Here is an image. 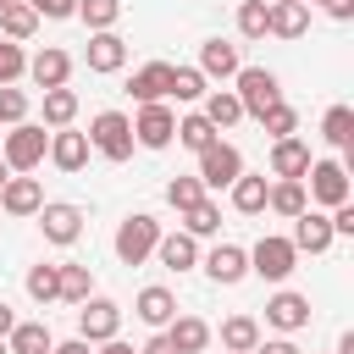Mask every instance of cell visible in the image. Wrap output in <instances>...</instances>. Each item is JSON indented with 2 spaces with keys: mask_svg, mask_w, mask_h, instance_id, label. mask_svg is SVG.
I'll list each match as a JSON object with an SVG mask.
<instances>
[{
  "mask_svg": "<svg viewBox=\"0 0 354 354\" xmlns=\"http://www.w3.org/2000/svg\"><path fill=\"white\" fill-rule=\"evenodd\" d=\"M321 138H326L332 149H348V144H354V111H348V105H326V116H321Z\"/></svg>",
  "mask_w": 354,
  "mask_h": 354,
  "instance_id": "obj_33",
  "label": "cell"
},
{
  "mask_svg": "<svg viewBox=\"0 0 354 354\" xmlns=\"http://www.w3.org/2000/svg\"><path fill=\"white\" fill-rule=\"evenodd\" d=\"M6 6H11V0H0V11H6Z\"/></svg>",
  "mask_w": 354,
  "mask_h": 354,
  "instance_id": "obj_53",
  "label": "cell"
},
{
  "mask_svg": "<svg viewBox=\"0 0 354 354\" xmlns=\"http://www.w3.org/2000/svg\"><path fill=\"white\" fill-rule=\"evenodd\" d=\"M39 205H44V188H39V177H6V188H0V210L6 216H39Z\"/></svg>",
  "mask_w": 354,
  "mask_h": 354,
  "instance_id": "obj_19",
  "label": "cell"
},
{
  "mask_svg": "<svg viewBox=\"0 0 354 354\" xmlns=\"http://www.w3.org/2000/svg\"><path fill=\"white\" fill-rule=\"evenodd\" d=\"M44 155H50V133H44L39 122H17V127L0 138V160L11 166V177H28L33 166H44Z\"/></svg>",
  "mask_w": 354,
  "mask_h": 354,
  "instance_id": "obj_1",
  "label": "cell"
},
{
  "mask_svg": "<svg viewBox=\"0 0 354 354\" xmlns=\"http://www.w3.org/2000/svg\"><path fill=\"white\" fill-rule=\"evenodd\" d=\"M0 354H6V343H0Z\"/></svg>",
  "mask_w": 354,
  "mask_h": 354,
  "instance_id": "obj_55",
  "label": "cell"
},
{
  "mask_svg": "<svg viewBox=\"0 0 354 354\" xmlns=\"http://www.w3.org/2000/svg\"><path fill=\"white\" fill-rule=\"evenodd\" d=\"M260 127H266L271 138H293V133H299V111H293V105L282 100V105H271V111L260 116Z\"/></svg>",
  "mask_w": 354,
  "mask_h": 354,
  "instance_id": "obj_40",
  "label": "cell"
},
{
  "mask_svg": "<svg viewBox=\"0 0 354 354\" xmlns=\"http://www.w3.org/2000/svg\"><path fill=\"white\" fill-rule=\"evenodd\" d=\"M183 232L188 238H216L221 232V205L216 199H199L194 210H183Z\"/></svg>",
  "mask_w": 354,
  "mask_h": 354,
  "instance_id": "obj_34",
  "label": "cell"
},
{
  "mask_svg": "<svg viewBox=\"0 0 354 354\" xmlns=\"http://www.w3.org/2000/svg\"><path fill=\"white\" fill-rule=\"evenodd\" d=\"M28 299L33 304H55L61 299V266H33L28 271Z\"/></svg>",
  "mask_w": 354,
  "mask_h": 354,
  "instance_id": "obj_37",
  "label": "cell"
},
{
  "mask_svg": "<svg viewBox=\"0 0 354 354\" xmlns=\"http://www.w3.org/2000/svg\"><path fill=\"white\" fill-rule=\"evenodd\" d=\"M166 88H171V61H144V66L127 77V94H133L138 105H160Z\"/></svg>",
  "mask_w": 354,
  "mask_h": 354,
  "instance_id": "obj_14",
  "label": "cell"
},
{
  "mask_svg": "<svg viewBox=\"0 0 354 354\" xmlns=\"http://www.w3.org/2000/svg\"><path fill=\"white\" fill-rule=\"evenodd\" d=\"M50 354H94V348H88V343H83V337H66V343H55V348H50Z\"/></svg>",
  "mask_w": 354,
  "mask_h": 354,
  "instance_id": "obj_49",
  "label": "cell"
},
{
  "mask_svg": "<svg viewBox=\"0 0 354 354\" xmlns=\"http://www.w3.org/2000/svg\"><path fill=\"white\" fill-rule=\"evenodd\" d=\"M88 149L94 155H105V160H133V122L122 116V111H100L94 122H88Z\"/></svg>",
  "mask_w": 354,
  "mask_h": 354,
  "instance_id": "obj_4",
  "label": "cell"
},
{
  "mask_svg": "<svg viewBox=\"0 0 354 354\" xmlns=\"http://www.w3.org/2000/svg\"><path fill=\"white\" fill-rule=\"evenodd\" d=\"M28 6H33V17H50V22L77 17V0H28Z\"/></svg>",
  "mask_w": 354,
  "mask_h": 354,
  "instance_id": "obj_44",
  "label": "cell"
},
{
  "mask_svg": "<svg viewBox=\"0 0 354 354\" xmlns=\"http://www.w3.org/2000/svg\"><path fill=\"white\" fill-rule=\"evenodd\" d=\"M39 227H44V238H50V243H61V249H66V243H77V238H83V210H77V205H66V199H44V205H39Z\"/></svg>",
  "mask_w": 354,
  "mask_h": 354,
  "instance_id": "obj_10",
  "label": "cell"
},
{
  "mask_svg": "<svg viewBox=\"0 0 354 354\" xmlns=\"http://www.w3.org/2000/svg\"><path fill=\"white\" fill-rule=\"evenodd\" d=\"M266 6H277V0H266Z\"/></svg>",
  "mask_w": 354,
  "mask_h": 354,
  "instance_id": "obj_54",
  "label": "cell"
},
{
  "mask_svg": "<svg viewBox=\"0 0 354 354\" xmlns=\"http://www.w3.org/2000/svg\"><path fill=\"white\" fill-rule=\"evenodd\" d=\"M249 271L260 277V282H288L293 271H299V249L288 243V238H277V232H266L254 249H249Z\"/></svg>",
  "mask_w": 354,
  "mask_h": 354,
  "instance_id": "obj_5",
  "label": "cell"
},
{
  "mask_svg": "<svg viewBox=\"0 0 354 354\" xmlns=\"http://www.w3.org/2000/svg\"><path fill=\"white\" fill-rule=\"evenodd\" d=\"M266 210H271V216H282V221L304 216V210H310V194H304V183H271V188H266Z\"/></svg>",
  "mask_w": 354,
  "mask_h": 354,
  "instance_id": "obj_26",
  "label": "cell"
},
{
  "mask_svg": "<svg viewBox=\"0 0 354 354\" xmlns=\"http://www.w3.org/2000/svg\"><path fill=\"white\" fill-rule=\"evenodd\" d=\"M28 105H33V100H28V88H17V83H11V88H0V122H6V127L28 122Z\"/></svg>",
  "mask_w": 354,
  "mask_h": 354,
  "instance_id": "obj_43",
  "label": "cell"
},
{
  "mask_svg": "<svg viewBox=\"0 0 354 354\" xmlns=\"http://www.w3.org/2000/svg\"><path fill=\"white\" fill-rule=\"evenodd\" d=\"M216 138H221V133H216V127H210V122H205L199 111H188V116H177V144H183V149H194V155H205V149H210Z\"/></svg>",
  "mask_w": 354,
  "mask_h": 354,
  "instance_id": "obj_31",
  "label": "cell"
},
{
  "mask_svg": "<svg viewBox=\"0 0 354 354\" xmlns=\"http://www.w3.org/2000/svg\"><path fill=\"white\" fill-rule=\"evenodd\" d=\"M238 66H243V55H238L232 39H205L199 44V72L205 77H238Z\"/></svg>",
  "mask_w": 354,
  "mask_h": 354,
  "instance_id": "obj_22",
  "label": "cell"
},
{
  "mask_svg": "<svg viewBox=\"0 0 354 354\" xmlns=\"http://www.w3.org/2000/svg\"><path fill=\"white\" fill-rule=\"evenodd\" d=\"M50 160H55L61 171H83V166H88V133L55 127V133H50Z\"/></svg>",
  "mask_w": 354,
  "mask_h": 354,
  "instance_id": "obj_21",
  "label": "cell"
},
{
  "mask_svg": "<svg viewBox=\"0 0 354 354\" xmlns=\"http://www.w3.org/2000/svg\"><path fill=\"white\" fill-rule=\"evenodd\" d=\"M266 321H271L282 337H293V332H304V326H310V299H304V293H293V288H277V293L266 299Z\"/></svg>",
  "mask_w": 354,
  "mask_h": 354,
  "instance_id": "obj_11",
  "label": "cell"
},
{
  "mask_svg": "<svg viewBox=\"0 0 354 354\" xmlns=\"http://www.w3.org/2000/svg\"><path fill=\"white\" fill-rule=\"evenodd\" d=\"M94 354H138V348H133V343H122V337H111V343H100Z\"/></svg>",
  "mask_w": 354,
  "mask_h": 354,
  "instance_id": "obj_50",
  "label": "cell"
},
{
  "mask_svg": "<svg viewBox=\"0 0 354 354\" xmlns=\"http://www.w3.org/2000/svg\"><path fill=\"white\" fill-rule=\"evenodd\" d=\"M155 260H160L166 271H194V266H199V238H188V232H160Z\"/></svg>",
  "mask_w": 354,
  "mask_h": 354,
  "instance_id": "obj_23",
  "label": "cell"
},
{
  "mask_svg": "<svg viewBox=\"0 0 354 354\" xmlns=\"http://www.w3.org/2000/svg\"><path fill=\"white\" fill-rule=\"evenodd\" d=\"M310 205H326V210H337V205H348V166L343 160H310Z\"/></svg>",
  "mask_w": 354,
  "mask_h": 354,
  "instance_id": "obj_8",
  "label": "cell"
},
{
  "mask_svg": "<svg viewBox=\"0 0 354 354\" xmlns=\"http://www.w3.org/2000/svg\"><path fill=\"white\" fill-rule=\"evenodd\" d=\"M138 354H177V343H171V337H166V332H155V337H149V343H144V348H138Z\"/></svg>",
  "mask_w": 354,
  "mask_h": 354,
  "instance_id": "obj_46",
  "label": "cell"
},
{
  "mask_svg": "<svg viewBox=\"0 0 354 354\" xmlns=\"http://www.w3.org/2000/svg\"><path fill=\"white\" fill-rule=\"evenodd\" d=\"M266 33H271V39H304V33H310V6H299V0L266 6Z\"/></svg>",
  "mask_w": 354,
  "mask_h": 354,
  "instance_id": "obj_16",
  "label": "cell"
},
{
  "mask_svg": "<svg viewBox=\"0 0 354 354\" xmlns=\"http://www.w3.org/2000/svg\"><path fill=\"white\" fill-rule=\"evenodd\" d=\"M28 77H33L39 88H66V77H72V55L50 44V50L28 55Z\"/></svg>",
  "mask_w": 354,
  "mask_h": 354,
  "instance_id": "obj_20",
  "label": "cell"
},
{
  "mask_svg": "<svg viewBox=\"0 0 354 354\" xmlns=\"http://www.w3.org/2000/svg\"><path fill=\"white\" fill-rule=\"evenodd\" d=\"M166 337L177 343V354H205V348H210V321H199V315H171Z\"/></svg>",
  "mask_w": 354,
  "mask_h": 354,
  "instance_id": "obj_25",
  "label": "cell"
},
{
  "mask_svg": "<svg viewBox=\"0 0 354 354\" xmlns=\"http://www.w3.org/2000/svg\"><path fill=\"white\" fill-rule=\"evenodd\" d=\"M127 122H133V144H144V149H166L177 138V116H171L166 100L160 105H138V116H127Z\"/></svg>",
  "mask_w": 354,
  "mask_h": 354,
  "instance_id": "obj_9",
  "label": "cell"
},
{
  "mask_svg": "<svg viewBox=\"0 0 354 354\" xmlns=\"http://www.w3.org/2000/svg\"><path fill=\"white\" fill-rule=\"evenodd\" d=\"M50 348H55V337L44 321H17L6 337V354H50Z\"/></svg>",
  "mask_w": 354,
  "mask_h": 354,
  "instance_id": "obj_27",
  "label": "cell"
},
{
  "mask_svg": "<svg viewBox=\"0 0 354 354\" xmlns=\"http://www.w3.org/2000/svg\"><path fill=\"white\" fill-rule=\"evenodd\" d=\"M116 332H122V304H116V299L88 293V299L77 304V337H83L88 348H100V343H111Z\"/></svg>",
  "mask_w": 354,
  "mask_h": 354,
  "instance_id": "obj_6",
  "label": "cell"
},
{
  "mask_svg": "<svg viewBox=\"0 0 354 354\" xmlns=\"http://www.w3.org/2000/svg\"><path fill=\"white\" fill-rule=\"evenodd\" d=\"M304 171H310V144L304 138H271V177L304 183Z\"/></svg>",
  "mask_w": 354,
  "mask_h": 354,
  "instance_id": "obj_12",
  "label": "cell"
},
{
  "mask_svg": "<svg viewBox=\"0 0 354 354\" xmlns=\"http://www.w3.org/2000/svg\"><path fill=\"white\" fill-rule=\"evenodd\" d=\"M299 254H326L332 249V221L321 216V210H304V216H293V238H288Z\"/></svg>",
  "mask_w": 354,
  "mask_h": 354,
  "instance_id": "obj_18",
  "label": "cell"
},
{
  "mask_svg": "<svg viewBox=\"0 0 354 354\" xmlns=\"http://www.w3.org/2000/svg\"><path fill=\"white\" fill-rule=\"evenodd\" d=\"M133 315H138L144 326L166 332V326H171V315H177V293H171V288H160V282H149V288H138V299H133Z\"/></svg>",
  "mask_w": 354,
  "mask_h": 354,
  "instance_id": "obj_13",
  "label": "cell"
},
{
  "mask_svg": "<svg viewBox=\"0 0 354 354\" xmlns=\"http://www.w3.org/2000/svg\"><path fill=\"white\" fill-rule=\"evenodd\" d=\"M249 354H304V348H299L293 337H260V343H254Z\"/></svg>",
  "mask_w": 354,
  "mask_h": 354,
  "instance_id": "obj_45",
  "label": "cell"
},
{
  "mask_svg": "<svg viewBox=\"0 0 354 354\" xmlns=\"http://www.w3.org/2000/svg\"><path fill=\"white\" fill-rule=\"evenodd\" d=\"M127 66V39L111 28V33H88V72H100V77H111V72H122Z\"/></svg>",
  "mask_w": 354,
  "mask_h": 354,
  "instance_id": "obj_17",
  "label": "cell"
},
{
  "mask_svg": "<svg viewBox=\"0 0 354 354\" xmlns=\"http://www.w3.org/2000/svg\"><path fill=\"white\" fill-rule=\"evenodd\" d=\"M205 277L221 282V288L243 282V277H249V249H238V243H216V249L205 254Z\"/></svg>",
  "mask_w": 354,
  "mask_h": 354,
  "instance_id": "obj_15",
  "label": "cell"
},
{
  "mask_svg": "<svg viewBox=\"0 0 354 354\" xmlns=\"http://www.w3.org/2000/svg\"><path fill=\"white\" fill-rule=\"evenodd\" d=\"M321 6H326V17H337V22L354 17V0H321Z\"/></svg>",
  "mask_w": 354,
  "mask_h": 354,
  "instance_id": "obj_47",
  "label": "cell"
},
{
  "mask_svg": "<svg viewBox=\"0 0 354 354\" xmlns=\"http://www.w3.org/2000/svg\"><path fill=\"white\" fill-rule=\"evenodd\" d=\"M6 177H11V166H6V160H0V188H6Z\"/></svg>",
  "mask_w": 354,
  "mask_h": 354,
  "instance_id": "obj_51",
  "label": "cell"
},
{
  "mask_svg": "<svg viewBox=\"0 0 354 354\" xmlns=\"http://www.w3.org/2000/svg\"><path fill=\"white\" fill-rule=\"evenodd\" d=\"M199 116H205L216 133H227L232 122H243V105H238V94H232V88H210V94L199 100Z\"/></svg>",
  "mask_w": 354,
  "mask_h": 354,
  "instance_id": "obj_24",
  "label": "cell"
},
{
  "mask_svg": "<svg viewBox=\"0 0 354 354\" xmlns=\"http://www.w3.org/2000/svg\"><path fill=\"white\" fill-rule=\"evenodd\" d=\"M77 17L88 22V33H111L122 22V0H77Z\"/></svg>",
  "mask_w": 354,
  "mask_h": 354,
  "instance_id": "obj_36",
  "label": "cell"
},
{
  "mask_svg": "<svg viewBox=\"0 0 354 354\" xmlns=\"http://www.w3.org/2000/svg\"><path fill=\"white\" fill-rule=\"evenodd\" d=\"M11 326H17V310H11V304H6V299H0V343H6V337H11Z\"/></svg>",
  "mask_w": 354,
  "mask_h": 354,
  "instance_id": "obj_48",
  "label": "cell"
},
{
  "mask_svg": "<svg viewBox=\"0 0 354 354\" xmlns=\"http://www.w3.org/2000/svg\"><path fill=\"white\" fill-rule=\"evenodd\" d=\"M199 199H210V194H205V183H199V177H171V183H166V205H171V210H177V216H183V210H194V205H199Z\"/></svg>",
  "mask_w": 354,
  "mask_h": 354,
  "instance_id": "obj_38",
  "label": "cell"
},
{
  "mask_svg": "<svg viewBox=\"0 0 354 354\" xmlns=\"http://www.w3.org/2000/svg\"><path fill=\"white\" fill-rule=\"evenodd\" d=\"M194 177L205 183V194H216V188H232V183L243 177V155H238V144L216 138V144L199 155V171H194Z\"/></svg>",
  "mask_w": 354,
  "mask_h": 354,
  "instance_id": "obj_7",
  "label": "cell"
},
{
  "mask_svg": "<svg viewBox=\"0 0 354 354\" xmlns=\"http://www.w3.org/2000/svg\"><path fill=\"white\" fill-rule=\"evenodd\" d=\"M22 72H28V50L11 44V39H0V88H11Z\"/></svg>",
  "mask_w": 354,
  "mask_h": 354,
  "instance_id": "obj_41",
  "label": "cell"
},
{
  "mask_svg": "<svg viewBox=\"0 0 354 354\" xmlns=\"http://www.w3.org/2000/svg\"><path fill=\"white\" fill-rule=\"evenodd\" d=\"M88 293H94L88 266H61V299H66V304H83Z\"/></svg>",
  "mask_w": 354,
  "mask_h": 354,
  "instance_id": "obj_39",
  "label": "cell"
},
{
  "mask_svg": "<svg viewBox=\"0 0 354 354\" xmlns=\"http://www.w3.org/2000/svg\"><path fill=\"white\" fill-rule=\"evenodd\" d=\"M232 83H238L232 94H238L243 116H254V122H260L271 105H282V77H277L271 66H238V77H232Z\"/></svg>",
  "mask_w": 354,
  "mask_h": 354,
  "instance_id": "obj_2",
  "label": "cell"
},
{
  "mask_svg": "<svg viewBox=\"0 0 354 354\" xmlns=\"http://www.w3.org/2000/svg\"><path fill=\"white\" fill-rule=\"evenodd\" d=\"M299 6H321V0H299Z\"/></svg>",
  "mask_w": 354,
  "mask_h": 354,
  "instance_id": "obj_52",
  "label": "cell"
},
{
  "mask_svg": "<svg viewBox=\"0 0 354 354\" xmlns=\"http://www.w3.org/2000/svg\"><path fill=\"white\" fill-rule=\"evenodd\" d=\"M155 243H160V221H155L149 210H133V216L116 227V238H111V249H116L122 266H144V260L155 254Z\"/></svg>",
  "mask_w": 354,
  "mask_h": 354,
  "instance_id": "obj_3",
  "label": "cell"
},
{
  "mask_svg": "<svg viewBox=\"0 0 354 354\" xmlns=\"http://www.w3.org/2000/svg\"><path fill=\"white\" fill-rule=\"evenodd\" d=\"M266 188H271L266 177H249V171H243V177L227 188V194H232V210H238V216H260V210H266Z\"/></svg>",
  "mask_w": 354,
  "mask_h": 354,
  "instance_id": "obj_32",
  "label": "cell"
},
{
  "mask_svg": "<svg viewBox=\"0 0 354 354\" xmlns=\"http://www.w3.org/2000/svg\"><path fill=\"white\" fill-rule=\"evenodd\" d=\"M260 343V321L254 315H227L221 321V354H249Z\"/></svg>",
  "mask_w": 354,
  "mask_h": 354,
  "instance_id": "obj_28",
  "label": "cell"
},
{
  "mask_svg": "<svg viewBox=\"0 0 354 354\" xmlns=\"http://www.w3.org/2000/svg\"><path fill=\"white\" fill-rule=\"evenodd\" d=\"M238 39H266V0L238 6Z\"/></svg>",
  "mask_w": 354,
  "mask_h": 354,
  "instance_id": "obj_42",
  "label": "cell"
},
{
  "mask_svg": "<svg viewBox=\"0 0 354 354\" xmlns=\"http://www.w3.org/2000/svg\"><path fill=\"white\" fill-rule=\"evenodd\" d=\"M205 94H210V77H205L199 66H171V88H166V100L194 105V100H205Z\"/></svg>",
  "mask_w": 354,
  "mask_h": 354,
  "instance_id": "obj_30",
  "label": "cell"
},
{
  "mask_svg": "<svg viewBox=\"0 0 354 354\" xmlns=\"http://www.w3.org/2000/svg\"><path fill=\"white\" fill-rule=\"evenodd\" d=\"M33 28H39V17H33V6H28V0H11V6L0 11V39L28 44V39H33Z\"/></svg>",
  "mask_w": 354,
  "mask_h": 354,
  "instance_id": "obj_29",
  "label": "cell"
},
{
  "mask_svg": "<svg viewBox=\"0 0 354 354\" xmlns=\"http://www.w3.org/2000/svg\"><path fill=\"white\" fill-rule=\"evenodd\" d=\"M77 122V94L72 88H44V127H72Z\"/></svg>",
  "mask_w": 354,
  "mask_h": 354,
  "instance_id": "obj_35",
  "label": "cell"
}]
</instances>
